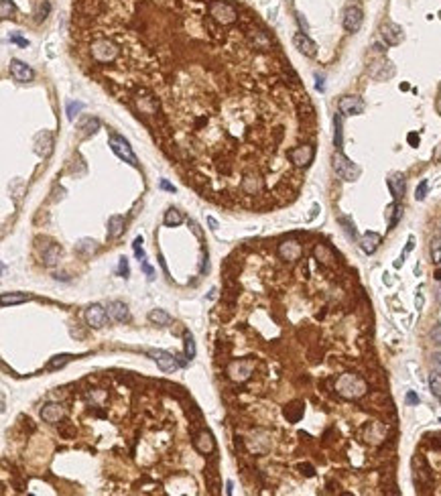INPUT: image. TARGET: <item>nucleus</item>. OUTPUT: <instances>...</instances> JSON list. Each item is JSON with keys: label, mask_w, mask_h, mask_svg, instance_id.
I'll use <instances>...</instances> for the list:
<instances>
[{"label": "nucleus", "mask_w": 441, "mask_h": 496, "mask_svg": "<svg viewBox=\"0 0 441 496\" xmlns=\"http://www.w3.org/2000/svg\"><path fill=\"white\" fill-rule=\"evenodd\" d=\"M285 417H287V421L297 423V421L303 417V405H301V403H293V405L285 407Z\"/></svg>", "instance_id": "23"}, {"label": "nucleus", "mask_w": 441, "mask_h": 496, "mask_svg": "<svg viewBox=\"0 0 441 496\" xmlns=\"http://www.w3.org/2000/svg\"><path fill=\"white\" fill-rule=\"evenodd\" d=\"M10 41L16 43V45H20V47H27V45H29V41L22 39V37H18V35H10Z\"/></svg>", "instance_id": "39"}, {"label": "nucleus", "mask_w": 441, "mask_h": 496, "mask_svg": "<svg viewBox=\"0 0 441 496\" xmlns=\"http://www.w3.org/2000/svg\"><path fill=\"white\" fill-rule=\"evenodd\" d=\"M71 354H59V356H55V358H51V362L47 364V370H57V368H63L65 364H69L71 362Z\"/></svg>", "instance_id": "25"}, {"label": "nucleus", "mask_w": 441, "mask_h": 496, "mask_svg": "<svg viewBox=\"0 0 441 496\" xmlns=\"http://www.w3.org/2000/svg\"><path fill=\"white\" fill-rule=\"evenodd\" d=\"M407 403H409V405H417V403H419V397H417L415 393H407Z\"/></svg>", "instance_id": "41"}, {"label": "nucleus", "mask_w": 441, "mask_h": 496, "mask_svg": "<svg viewBox=\"0 0 441 496\" xmlns=\"http://www.w3.org/2000/svg\"><path fill=\"white\" fill-rule=\"evenodd\" d=\"M108 143H110V149L122 159V161H126V163H131L133 167H139V159H137V155L133 153V147H131V143L124 139V137H120V135H110V139H108Z\"/></svg>", "instance_id": "4"}, {"label": "nucleus", "mask_w": 441, "mask_h": 496, "mask_svg": "<svg viewBox=\"0 0 441 496\" xmlns=\"http://www.w3.org/2000/svg\"><path fill=\"white\" fill-rule=\"evenodd\" d=\"M433 260H435V263H441V244H437V246L433 248Z\"/></svg>", "instance_id": "43"}, {"label": "nucleus", "mask_w": 441, "mask_h": 496, "mask_svg": "<svg viewBox=\"0 0 441 496\" xmlns=\"http://www.w3.org/2000/svg\"><path fill=\"white\" fill-rule=\"evenodd\" d=\"M427 187H429V183H427V179H423L421 183H419V187H417V191H415V197L421 201V199H425V195H427Z\"/></svg>", "instance_id": "34"}, {"label": "nucleus", "mask_w": 441, "mask_h": 496, "mask_svg": "<svg viewBox=\"0 0 441 496\" xmlns=\"http://www.w3.org/2000/svg\"><path fill=\"white\" fill-rule=\"evenodd\" d=\"M226 494H232V482H226Z\"/></svg>", "instance_id": "51"}, {"label": "nucleus", "mask_w": 441, "mask_h": 496, "mask_svg": "<svg viewBox=\"0 0 441 496\" xmlns=\"http://www.w3.org/2000/svg\"><path fill=\"white\" fill-rule=\"evenodd\" d=\"M59 254H61V246L59 244H49L43 252V263L47 267H53L57 260H59Z\"/></svg>", "instance_id": "19"}, {"label": "nucleus", "mask_w": 441, "mask_h": 496, "mask_svg": "<svg viewBox=\"0 0 441 496\" xmlns=\"http://www.w3.org/2000/svg\"><path fill=\"white\" fill-rule=\"evenodd\" d=\"M313 157H315V147L311 143H301V145H297V147H293L289 151V163L297 171H301V169L311 165Z\"/></svg>", "instance_id": "2"}, {"label": "nucleus", "mask_w": 441, "mask_h": 496, "mask_svg": "<svg viewBox=\"0 0 441 496\" xmlns=\"http://www.w3.org/2000/svg\"><path fill=\"white\" fill-rule=\"evenodd\" d=\"M161 189H167V191H171V193L175 191V187H173L169 181H165V179H161Z\"/></svg>", "instance_id": "44"}, {"label": "nucleus", "mask_w": 441, "mask_h": 496, "mask_svg": "<svg viewBox=\"0 0 441 496\" xmlns=\"http://www.w3.org/2000/svg\"><path fill=\"white\" fill-rule=\"evenodd\" d=\"M317 90H319V92H323V80H321L319 75H317Z\"/></svg>", "instance_id": "50"}, {"label": "nucleus", "mask_w": 441, "mask_h": 496, "mask_svg": "<svg viewBox=\"0 0 441 496\" xmlns=\"http://www.w3.org/2000/svg\"><path fill=\"white\" fill-rule=\"evenodd\" d=\"M401 214H403V210H401V205H399V203H391V205L386 207V216H388V228H395V226H397V222L401 220Z\"/></svg>", "instance_id": "24"}, {"label": "nucleus", "mask_w": 441, "mask_h": 496, "mask_svg": "<svg viewBox=\"0 0 441 496\" xmlns=\"http://www.w3.org/2000/svg\"><path fill=\"white\" fill-rule=\"evenodd\" d=\"M189 224H191V230H193V234H195L197 238H201V232H199V226H197L195 222H189Z\"/></svg>", "instance_id": "46"}, {"label": "nucleus", "mask_w": 441, "mask_h": 496, "mask_svg": "<svg viewBox=\"0 0 441 496\" xmlns=\"http://www.w3.org/2000/svg\"><path fill=\"white\" fill-rule=\"evenodd\" d=\"M429 388H431V393H433L435 397H439L441 399V372L439 370L433 372V374L429 376Z\"/></svg>", "instance_id": "28"}, {"label": "nucleus", "mask_w": 441, "mask_h": 496, "mask_svg": "<svg viewBox=\"0 0 441 496\" xmlns=\"http://www.w3.org/2000/svg\"><path fill=\"white\" fill-rule=\"evenodd\" d=\"M362 18H364V14H362L360 6L346 8V12H344V29L350 31V33H356L362 27Z\"/></svg>", "instance_id": "7"}, {"label": "nucleus", "mask_w": 441, "mask_h": 496, "mask_svg": "<svg viewBox=\"0 0 441 496\" xmlns=\"http://www.w3.org/2000/svg\"><path fill=\"white\" fill-rule=\"evenodd\" d=\"M299 468H301V470H303V474H305V476H309V478H311V476L315 474V470H313V466H309V464H301Z\"/></svg>", "instance_id": "40"}, {"label": "nucleus", "mask_w": 441, "mask_h": 496, "mask_svg": "<svg viewBox=\"0 0 441 496\" xmlns=\"http://www.w3.org/2000/svg\"><path fill=\"white\" fill-rule=\"evenodd\" d=\"M388 189H391L393 197L399 201L403 197V193H405V177L401 173H395L393 177H388Z\"/></svg>", "instance_id": "17"}, {"label": "nucleus", "mask_w": 441, "mask_h": 496, "mask_svg": "<svg viewBox=\"0 0 441 496\" xmlns=\"http://www.w3.org/2000/svg\"><path fill=\"white\" fill-rule=\"evenodd\" d=\"M366 390H368V384L358 374H350V372L342 374L335 382V393L344 399H360L366 395Z\"/></svg>", "instance_id": "1"}, {"label": "nucleus", "mask_w": 441, "mask_h": 496, "mask_svg": "<svg viewBox=\"0 0 441 496\" xmlns=\"http://www.w3.org/2000/svg\"><path fill=\"white\" fill-rule=\"evenodd\" d=\"M382 39H384L388 45H399V43L405 39V33H403V29H401L399 24H395V22H386V24L382 27Z\"/></svg>", "instance_id": "13"}, {"label": "nucleus", "mask_w": 441, "mask_h": 496, "mask_svg": "<svg viewBox=\"0 0 441 496\" xmlns=\"http://www.w3.org/2000/svg\"><path fill=\"white\" fill-rule=\"evenodd\" d=\"M122 230H124V216H110V220H108V236L110 238H118L120 234H122Z\"/></svg>", "instance_id": "18"}, {"label": "nucleus", "mask_w": 441, "mask_h": 496, "mask_svg": "<svg viewBox=\"0 0 441 496\" xmlns=\"http://www.w3.org/2000/svg\"><path fill=\"white\" fill-rule=\"evenodd\" d=\"M108 316L114 320V322H118V324H122V322H128V307H126V303H122V301H110L108 303Z\"/></svg>", "instance_id": "14"}, {"label": "nucleus", "mask_w": 441, "mask_h": 496, "mask_svg": "<svg viewBox=\"0 0 441 496\" xmlns=\"http://www.w3.org/2000/svg\"><path fill=\"white\" fill-rule=\"evenodd\" d=\"M333 128H335V133H333V143H335L338 149H342V116H340V114H335V118H333Z\"/></svg>", "instance_id": "29"}, {"label": "nucleus", "mask_w": 441, "mask_h": 496, "mask_svg": "<svg viewBox=\"0 0 441 496\" xmlns=\"http://www.w3.org/2000/svg\"><path fill=\"white\" fill-rule=\"evenodd\" d=\"M340 222L346 226V232H348V236H352V238H356V228H354V224L348 220V218H340Z\"/></svg>", "instance_id": "35"}, {"label": "nucleus", "mask_w": 441, "mask_h": 496, "mask_svg": "<svg viewBox=\"0 0 441 496\" xmlns=\"http://www.w3.org/2000/svg\"><path fill=\"white\" fill-rule=\"evenodd\" d=\"M435 279H437V281H441V271H437V273H435Z\"/></svg>", "instance_id": "53"}, {"label": "nucleus", "mask_w": 441, "mask_h": 496, "mask_svg": "<svg viewBox=\"0 0 441 496\" xmlns=\"http://www.w3.org/2000/svg\"><path fill=\"white\" fill-rule=\"evenodd\" d=\"M14 12H16V8H14V4H12L10 0H0V16H2L4 20L10 18Z\"/></svg>", "instance_id": "30"}, {"label": "nucleus", "mask_w": 441, "mask_h": 496, "mask_svg": "<svg viewBox=\"0 0 441 496\" xmlns=\"http://www.w3.org/2000/svg\"><path fill=\"white\" fill-rule=\"evenodd\" d=\"M41 417H43V421H47V423H57V421L63 417V409H61V405H57V403H49V405H45V407L41 409Z\"/></svg>", "instance_id": "16"}, {"label": "nucleus", "mask_w": 441, "mask_h": 496, "mask_svg": "<svg viewBox=\"0 0 441 496\" xmlns=\"http://www.w3.org/2000/svg\"><path fill=\"white\" fill-rule=\"evenodd\" d=\"M82 110H84V104L82 102H69L67 104V118L73 120L77 116V112H82Z\"/></svg>", "instance_id": "31"}, {"label": "nucleus", "mask_w": 441, "mask_h": 496, "mask_svg": "<svg viewBox=\"0 0 441 496\" xmlns=\"http://www.w3.org/2000/svg\"><path fill=\"white\" fill-rule=\"evenodd\" d=\"M163 222H165V226H169V228H175V226H179V224L183 222V216H181V212H179V210H175V207H169V210L165 212V218H163Z\"/></svg>", "instance_id": "22"}, {"label": "nucleus", "mask_w": 441, "mask_h": 496, "mask_svg": "<svg viewBox=\"0 0 441 496\" xmlns=\"http://www.w3.org/2000/svg\"><path fill=\"white\" fill-rule=\"evenodd\" d=\"M148 322L154 324V326H169L171 324V316L167 311H163V309H152L148 314Z\"/></svg>", "instance_id": "21"}, {"label": "nucleus", "mask_w": 441, "mask_h": 496, "mask_svg": "<svg viewBox=\"0 0 441 496\" xmlns=\"http://www.w3.org/2000/svg\"><path fill=\"white\" fill-rule=\"evenodd\" d=\"M279 254L285 260H299V256L303 254V248L297 240H285L283 244H279Z\"/></svg>", "instance_id": "12"}, {"label": "nucleus", "mask_w": 441, "mask_h": 496, "mask_svg": "<svg viewBox=\"0 0 441 496\" xmlns=\"http://www.w3.org/2000/svg\"><path fill=\"white\" fill-rule=\"evenodd\" d=\"M10 75L16 80V82H20V84H27V82H31L33 80V69L27 65V63H22V61H18V59H12L10 61Z\"/></svg>", "instance_id": "9"}, {"label": "nucleus", "mask_w": 441, "mask_h": 496, "mask_svg": "<svg viewBox=\"0 0 441 496\" xmlns=\"http://www.w3.org/2000/svg\"><path fill=\"white\" fill-rule=\"evenodd\" d=\"M315 258L321 260V263H323V260L327 263V260H333V252H331L325 244H317V246H315Z\"/></svg>", "instance_id": "26"}, {"label": "nucleus", "mask_w": 441, "mask_h": 496, "mask_svg": "<svg viewBox=\"0 0 441 496\" xmlns=\"http://www.w3.org/2000/svg\"><path fill=\"white\" fill-rule=\"evenodd\" d=\"M437 293H439V301H441V289H439V291H437Z\"/></svg>", "instance_id": "54"}, {"label": "nucleus", "mask_w": 441, "mask_h": 496, "mask_svg": "<svg viewBox=\"0 0 441 496\" xmlns=\"http://www.w3.org/2000/svg\"><path fill=\"white\" fill-rule=\"evenodd\" d=\"M409 143H411L413 147H417V145H419V137H417V135H409Z\"/></svg>", "instance_id": "47"}, {"label": "nucleus", "mask_w": 441, "mask_h": 496, "mask_svg": "<svg viewBox=\"0 0 441 496\" xmlns=\"http://www.w3.org/2000/svg\"><path fill=\"white\" fill-rule=\"evenodd\" d=\"M207 224L212 226V230H218V222H216L214 218H207Z\"/></svg>", "instance_id": "48"}, {"label": "nucleus", "mask_w": 441, "mask_h": 496, "mask_svg": "<svg viewBox=\"0 0 441 496\" xmlns=\"http://www.w3.org/2000/svg\"><path fill=\"white\" fill-rule=\"evenodd\" d=\"M193 446H195V450H197L199 454H203V456H207V454H212V452L216 450V441H214V437H212L210 431H199V433L195 435V439H193Z\"/></svg>", "instance_id": "10"}, {"label": "nucleus", "mask_w": 441, "mask_h": 496, "mask_svg": "<svg viewBox=\"0 0 441 496\" xmlns=\"http://www.w3.org/2000/svg\"><path fill=\"white\" fill-rule=\"evenodd\" d=\"M86 322H88L92 328L100 330V328H104V326L108 324V314L104 311L102 305L94 303V305H90V307L86 309Z\"/></svg>", "instance_id": "6"}, {"label": "nucleus", "mask_w": 441, "mask_h": 496, "mask_svg": "<svg viewBox=\"0 0 441 496\" xmlns=\"http://www.w3.org/2000/svg\"><path fill=\"white\" fill-rule=\"evenodd\" d=\"M82 128H86L88 135H94L100 128V122H98V118H86V122L82 124Z\"/></svg>", "instance_id": "32"}, {"label": "nucleus", "mask_w": 441, "mask_h": 496, "mask_svg": "<svg viewBox=\"0 0 441 496\" xmlns=\"http://www.w3.org/2000/svg\"><path fill=\"white\" fill-rule=\"evenodd\" d=\"M380 240H382L380 234H376V232H366V234L360 238V248H362L366 254H372V252H376Z\"/></svg>", "instance_id": "15"}, {"label": "nucleus", "mask_w": 441, "mask_h": 496, "mask_svg": "<svg viewBox=\"0 0 441 496\" xmlns=\"http://www.w3.org/2000/svg\"><path fill=\"white\" fill-rule=\"evenodd\" d=\"M338 108H340L342 114L354 116V114H362L364 112V102L360 98H356V96H346V98H342L338 102Z\"/></svg>", "instance_id": "8"}, {"label": "nucleus", "mask_w": 441, "mask_h": 496, "mask_svg": "<svg viewBox=\"0 0 441 496\" xmlns=\"http://www.w3.org/2000/svg\"><path fill=\"white\" fill-rule=\"evenodd\" d=\"M433 364H435V368L441 372V352H437V354L433 356Z\"/></svg>", "instance_id": "45"}, {"label": "nucleus", "mask_w": 441, "mask_h": 496, "mask_svg": "<svg viewBox=\"0 0 441 496\" xmlns=\"http://www.w3.org/2000/svg\"><path fill=\"white\" fill-rule=\"evenodd\" d=\"M421 305H423V297H421V295H419V297H417V307H419V309H421Z\"/></svg>", "instance_id": "52"}, {"label": "nucleus", "mask_w": 441, "mask_h": 496, "mask_svg": "<svg viewBox=\"0 0 441 496\" xmlns=\"http://www.w3.org/2000/svg\"><path fill=\"white\" fill-rule=\"evenodd\" d=\"M413 246H415V238L411 236V238H409V244H407V248H405V252H403V258H405V256H407V254L413 250Z\"/></svg>", "instance_id": "42"}, {"label": "nucleus", "mask_w": 441, "mask_h": 496, "mask_svg": "<svg viewBox=\"0 0 441 496\" xmlns=\"http://www.w3.org/2000/svg\"><path fill=\"white\" fill-rule=\"evenodd\" d=\"M29 299H31V297L24 295V293H2V297H0V301H2L4 307H8V305H18V303H24V301H29Z\"/></svg>", "instance_id": "20"}, {"label": "nucleus", "mask_w": 441, "mask_h": 496, "mask_svg": "<svg viewBox=\"0 0 441 496\" xmlns=\"http://www.w3.org/2000/svg\"><path fill=\"white\" fill-rule=\"evenodd\" d=\"M118 275H120V277H124V279L128 277V260H126L124 256H122V258H120V263H118Z\"/></svg>", "instance_id": "36"}, {"label": "nucleus", "mask_w": 441, "mask_h": 496, "mask_svg": "<svg viewBox=\"0 0 441 496\" xmlns=\"http://www.w3.org/2000/svg\"><path fill=\"white\" fill-rule=\"evenodd\" d=\"M133 248H135L137 258H139V260H143V258H145V248H143V238H141V236H139V238L133 242Z\"/></svg>", "instance_id": "33"}, {"label": "nucleus", "mask_w": 441, "mask_h": 496, "mask_svg": "<svg viewBox=\"0 0 441 496\" xmlns=\"http://www.w3.org/2000/svg\"><path fill=\"white\" fill-rule=\"evenodd\" d=\"M331 163H333L335 175H338L340 179H344V181H356V179L360 177V167L356 165V163H352L348 157H344L340 151L333 155Z\"/></svg>", "instance_id": "3"}, {"label": "nucleus", "mask_w": 441, "mask_h": 496, "mask_svg": "<svg viewBox=\"0 0 441 496\" xmlns=\"http://www.w3.org/2000/svg\"><path fill=\"white\" fill-rule=\"evenodd\" d=\"M148 356L157 362V366L163 370V372H175L179 368V362L173 354L165 352V350H148Z\"/></svg>", "instance_id": "5"}, {"label": "nucleus", "mask_w": 441, "mask_h": 496, "mask_svg": "<svg viewBox=\"0 0 441 496\" xmlns=\"http://www.w3.org/2000/svg\"><path fill=\"white\" fill-rule=\"evenodd\" d=\"M183 340H185V356H187L189 360H191V358H195V340H193L191 331H185Z\"/></svg>", "instance_id": "27"}, {"label": "nucleus", "mask_w": 441, "mask_h": 496, "mask_svg": "<svg viewBox=\"0 0 441 496\" xmlns=\"http://www.w3.org/2000/svg\"><path fill=\"white\" fill-rule=\"evenodd\" d=\"M293 45L295 49H299L303 55H307V57H315V53H317V45L305 35V33H297L293 37Z\"/></svg>", "instance_id": "11"}, {"label": "nucleus", "mask_w": 441, "mask_h": 496, "mask_svg": "<svg viewBox=\"0 0 441 496\" xmlns=\"http://www.w3.org/2000/svg\"><path fill=\"white\" fill-rule=\"evenodd\" d=\"M177 358V362H179V366H185L187 364V360H185V356H175Z\"/></svg>", "instance_id": "49"}, {"label": "nucleus", "mask_w": 441, "mask_h": 496, "mask_svg": "<svg viewBox=\"0 0 441 496\" xmlns=\"http://www.w3.org/2000/svg\"><path fill=\"white\" fill-rule=\"evenodd\" d=\"M429 335H431V340H433L435 344H441V324H435Z\"/></svg>", "instance_id": "38"}, {"label": "nucleus", "mask_w": 441, "mask_h": 496, "mask_svg": "<svg viewBox=\"0 0 441 496\" xmlns=\"http://www.w3.org/2000/svg\"><path fill=\"white\" fill-rule=\"evenodd\" d=\"M141 267H143V271H145V275H147L148 281H152V279H154V271H152V267L147 263V258L141 260Z\"/></svg>", "instance_id": "37"}]
</instances>
